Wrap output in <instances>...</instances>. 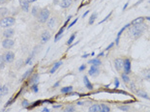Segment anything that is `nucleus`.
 I'll use <instances>...</instances> for the list:
<instances>
[{
	"label": "nucleus",
	"mask_w": 150,
	"mask_h": 112,
	"mask_svg": "<svg viewBox=\"0 0 150 112\" xmlns=\"http://www.w3.org/2000/svg\"><path fill=\"white\" fill-rule=\"evenodd\" d=\"M96 18H97V14H96V13H94V14L90 17V18H89V22H88V23L90 24V25H91V24H93V23H94V21H95V20H96Z\"/></svg>",
	"instance_id": "nucleus-29"
},
{
	"label": "nucleus",
	"mask_w": 150,
	"mask_h": 112,
	"mask_svg": "<svg viewBox=\"0 0 150 112\" xmlns=\"http://www.w3.org/2000/svg\"><path fill=\"white\" fill-rule=\"evenodd\" d=\"M114 83H115V88H118V87H119V81H118V79H117V78L114 79Z\"/></svg>",
	"instance_id": "nucleus-38"
},
{
	"label": "nucleus",
	"mask_w": 150,
	"mask_h": 112,
	"mask_svg": "<svg viewBox=\"0 0 150 112\" xmlns=\"http://www.w3.org/2000/svg\"><path fill=\"white\" fill-rule=\"evenodd\" d=\"M111 14H112V12H110V14H108V15H107V17H106V18H104V20H102V21L100 22V23H103V22H105V21H106V20H108V18H110V15H111Z\"/></svg>",
	"instance_id": "nucleus-37"
},
{
	"label": "nucleus",
	"mask_w": 150,
	"mask_h": 112,
	"mask_svg": "<svg viewBox=\"0 0 150 112\" xmlns=\"http://www.w3.org/2000/svg\"><path fill=\"white\" fill-rule=\"evenodd\" d=\"M114 46V43H111L110 44V46H108V47H107V49H106V50H110V49H111V46Z\"/></svg>",
	"instance_id": "nucleus-42"
},
{
	"label": "nucleus",
	"mask_w": 150,
	"mask_h": 112,
	"mask_svg": "<svg viewBox=\"0 0 150 112\" xmlns=\"http://www.w3.org/2000/svg\"><path fill=\"white\" fill-rule=\"evenodd\" d=\"M76 109H75V106L74 105H68L66 108H65V112H74Z\"/></svg>",
	"instance_id": "nucleus-31"
},
{
	"label": "nucleus",
	"mask_w": 150,
	"mask_h": 112,
	"mask_svg": "<svg viewBox=\"0 0 150 112\" xmlns=\"http://www.w3.org/2000/svg\"><path fill=\"white\" fill-rule=\"evenodd\" d=\"M85 68H86V66L85 65H82V66H81V67H79V72H82V71H84V70H85Z\"/></svg>",
	"instance_id": "nucleus-40"
},
{
	"label": "nucleus",
	"mask_w": 150,
	"mask_h": 112,
	"mask_svg": "<svg viewBox=\"0 0 150 112\" xmlns=\"http://www.w3.org/2000/svg\"><path fill=\"white\" fill-rule=\"evenodd\" d=\"M50 11L47 8H44L42 10H40V12L38 13L37 15V20L40 23H45L49 20V18H50Z\"/></svg>",
	"instance_id": "nucleus-2"
},
{
	"label": "nucleus",
	"mask_w": 150,
	"mask_h": 112,
	"mask_svg": "<svg viewBox=\"0 0 150 112\" xmlns=\"http://www.w3.org/2000/svg\"><path fill=\"white\" fill-rule=\"evenodd\" d=\"M33 70H34L33 68H31V69L28 70V71H26V73H25L24 75H22V77H21V81H23V80H25V79H26V78L28 77V76H29V75H31V73L33 72Z\"/></svg>",
	"instance_id": "nucleus-24"
},
{
	"label": "nucleus",
	"mask_w": 150,
	"mask_h": 112,
	"mask_svg": "<svg viewBox=\"0 0 150 112\" xmlns=\"http://www.w3.org/2000/svg\"><path fill=\"white\" fill-rule=\"evenodd\" d=\"M57 24V20L55 18H50L49 21H47V27L50 28V29H54Z\"/></svg>",
	"instance_id": "nucleus-11"
},
{
	"label": "nucleus",
	"mask_w": 150,
	"mask_h": 112,
	"mask_svg": "<svg viewBox=\"0 0 150 112\" xmlns=\"http://www.w3.org/2000/svg\"><path fill=\"white\" fill-rule=\"evenodd\" d=\"M39 81V75H37V73H35V75H33L32 76L30 77L29 81H28V83L29 84H36V83Z\"/></svg>",
	"instance_id": "nucleus-16"
},
{
	"label": "nucleus",
	"mask_w": 150,
	"mask_h": 112,
	"mask_svg": "<svg viewBox=\"0 0 150 112\" xmlns=\"http://www.w3.org/2000/svg\"><path fill=\"white\" fill-rule=\"evenodd\" d=\"M9 14V11L7 8H0V18H6V15H7Z\"/></svg>",
	"instance_id": "nucleus-20"
},
{
	"label": "nucleus",
	"mask_w": 150,
	"mask_h": 112,
	"mask_svg": "<svg viewBox=\"0 0 150 112\" xmlns=\"http://www.w3.org/2000/svg\"><path fill=\"white\" fill-rule=\"evenodd\" d=\"M75 38H76V32L73 35H71V37H70V39L68 40V42H67V44H71L73 43V41L75 40Z\"/></svg>",
	"instance_id": "nucleus-32"
},
{
	"label": "nucleus",
	"mask_w": 150,
	"mask_h": 112,
	"mask_svg": "<svg viewBox=\"0 0 150 112\" xmlns=\"http://www.w3.org/2000/svg\"><path fill=\"white\" fill-rule=\"evenodd\" d=\"M50 39V33L49 31H44L42 36H41V40H42V42L43 43H47Z\"/></svg>",
	"instance_id": "nucleus-12"
},
{
	"label": "nucleus",
	"mask_w": 150,
	"mask_h": 112,
	"mask_svg": "<svg viewBox=\"0 0 150 112\" xmlns=\"http://www.w3.org/2000/svg\"><path fill=\"white\" fill-rule=\"evenodd\" d=\"M76 21H78V18H76V20H75L74 21H72V23L69 25V26H68V28H71V27L73 26V25H74V24H76Z\"/></svg>",
	"instance_id": "nucleus-39"
},
{
	"label": "nucleus",
	"mask_w": 150,
	"mask_h": 112,
	"mask_svg": "<svg viewBox=\"0 0 150 112\" xmlns=\"http://www.w3.org/2000/svg\"><path fill=\"white\" fill-rule=\"evenodd\" d=\"M130 25H132L131 23H128V24H126L125 26H124L122 29H121L120 31H119V33H118V35H117V38H116V41H115V44H118V43H119V38H120V36H121V34H122V32L126 29V28H128V27H130Z\"/></svg>",
	"instance_id": "nucleus-19"
},
{
	"label": "nucleus",
	"mask_w": 150,
	"mask_h": 112,
	"mask_svg": "<svg viewBox=\"0 0 150 112\" xmlns=\"http://www.w3.org/2000/svg\"><path fill=\"white\" fill-rule=\"evenodd\" d=\"M100 106H101V110H100V112H110V108L108 107L107 104H100Z\"/></svg>",
	"instance_id": "nucleus-25"
},
{
	"label": "nucleus",
	"mask_w": 150,
	"mask_h": 112,
	"mask_svg": "<svg viewBox=\"0 0 150 112\" xmlns=\"http://www.w3.org/2000/svg\"><path fill=\"white\" fill-rule=\"evenodd\" d=\"M43 112H50V111H49V109H47V108H45V109L43 110Z\"/></svg>",
	"instance_id": "nucleus-46"
},
{
	"label": "nucleus",
	"mask_w": 150,
	"mask_h": 112,
	"mask_svg": "<svg viewBox=\"0 0 150 112\" xmlns=\"http://www.w3.org/2000/svg\"><path fill=\"white\" fill-rule=\"evenodd\" d=\"M88 73H89V75H91V76H97L99 73H100V70H99L97 66H91Z\"/></svg>",
	"instance_id": "nucleus-9"
},
{
	"label": "nucleus",
	"mask_w": 150,
	"mask_h": 112,
	"mask_svg": "<svg viewBox=\"0 0 150 112\" xmlns=\"http://www.w3.org/2000/svg\"><path fill=\"white\" fill-rule=\"evenodd\" d=\"M121 76H122V79H123V81H124V82H126V83L130 82V77L128 76V75H126L125 73H121Z\"/></svg>",
	"instance_id": "nucleus-28"
},
{
	"label": "nucleus",
	"mask_w": 150,
	"mask_h": 112,
	"mask_svg": "<svg viewBox=\"0 0 150 112\" xmlns=\"http://www.w3.org/2000/svg\"><path fill=\"white\" fill-rule=\"evenodd\" d=\"M9 93V88L6 85H2L0 86V95L2 96H6Z\"/></svg>",
	"instance_id": "nucleus-18"
},
{
	"label": "nucleus",
	"mask_w": 150,
	"mask_h": 112,
	"mask_svg": "<svg viewBox=\"0 0 150 112\" xmlns=\"http://www.w3.org/2000/svg\"><path fill=\"white\" fill-rule=\"evenodd\" d=\"M88 55H89V54H84V55L82 56V57H83V58H86V57H87Z\"/></svg>",
	"instance_id": "nucleus-49"
},
{
	"label": "nucleus",
	"mask_w": 150,
	"mask_h": 112,
	"mask_svg": "<svg viewBox=\"0 0 150 112\" xmlns=\"http://www.w3.org/2000/svg\"><path fill=\"white\" fill-rule=\"evenodd\" d=\"M83 82H84L85 87L87 88L88 90H92V89H93V85H92L91 82L89 81V79L87 78V76H84V77H83Z\"/></svg>",
	"instance_id": "nucleus-17"
},
{
	"label": "nucleus",
	"mask_w": 150,
	"mask_h": 112,
	"mask_svg": "<svg viewBox=\"0 0 150 112\" xmlns=\"http://www.w3.org/2000/svg\"><path fill=\"white\" fill-rule=\"evenodd\" d=\"M37 13H38V7H33V9H32V15H35V17H37Z\"/></svg>",
	"instance_id": "nucleus-35"
},
{
	"label": "nucleus",
	"mask_w": 150,
	"mask_h": 112,
	"mask_svg": "<svg viewBox=\"0 0 150 112\" xmlns=\"http://www.w3.org/2000/svg\"><path fill=\"white\" fill-rule=\"evenodd\" d=\"M114 68L116 69V71L121 72L123 70V66H124V60H122L121 58H117L114 60Z\"/></svg>",
	"instance_id": "nucleus-6"
},
{
	"label": "nucleus",
	"mask_w": 150,
	"mask_h": 112,
	"mask_svg": "<svg viewBox=\"0 0 150 112\" xmlns=\"http://www.w3.org/2000/svg\"><path fill=\"white\" fill-rule=\"evenodd\" d=\"M73 91V87L72 86H68V87H64L61 89V93L62 94H66V93H70Z\"/></svg>",
	"instance_id": "nucleus-27"
},
{
	"label": "nucleus",
	"mask_w": 150,
	"mask_h": 112,
	"mask_svg": "<svg viewBox=\"0 0 150 112\" xmlns=\"http://www.w3.org/2000/svg\"><path fill=\"white\" fill-rule=\"evenodd\" d=\"M3 59H4L5 63H12L15 60V53L12 51H6V52L2 55Z\"/></svg>",
	"instance_id": "nucleus-4"
},
{
	"label": "nucleus",
	"mask_w": 150,
	"mask_h": 112,
	"mask_svg": "<svg viewBox=\"0 0 150 112\" xmlns=\"http://www.w3.org/2000/svg\"><path fill=\"white\" fill-rule=\"evenodd\" d=\"M31 90H32L34 93H37L38 92V86L36 84H33V86L31 87Z\"/></svg>",
	"instance_id": "nucleus-36"
},
{
	"label": "nucleus",
	"mask_w": 150,
	"mask_h": 112,
	"mask_svg": "<svg viewBox=\"0 0 150 112\" xmlns=\"http://www.w3.org/2000/svg\"><path fill=\"white\" fill-rule=\"evenodd\" d=\"M15 34V30L13 28H6L5 31L3 32V36L5 38H11L14 36Z\"/></svg>",
	"instance_id": "nucleus-10"
},
{
	"label": "nucleus",
	"mask_w": 150,
	"mask_h": 112,
	"mask_svg": "<svg viewBox=\"0 0 150 112\" xmlns=\"http://www.w3.org/2000/svg\"><path fill=\"white\" fill-rule=\"evenodd\" d=\"M64 28H65V27H62L61 29H60V30L58 31V33L56 34V36H55V39H54V40H55V42H57V41H58V39H59V38L61 37V35H62V33H63V31H64Z\"/></svg>",
	"instance_id": "nucleus-30"
},
{
	"label": "nucleus",
	"mask_w": 150,
	"mask_h": 112,
	"mask_svg": "<svg viewBox=\"0 0 150 112\" xmlns=\"http://www.w3.org/2000/svg\"><path fill=\"white\" fill-rule=\"evenodd\" d=\"M142 76L145 80L150 82V69H145L142 71Z\"/></svg>",
	"instance_id": "nucleus-15"
},
{
	"label": "nucleus",
	"mask_w": 150,
	"mask_h": 112,
	"mask_svg": "<svg viewBox=\"0 0 150 112\" xmlns=\"http://www.w3.org/2000/svg\"><path fill=\"white\" fill-rule=\"evenodd\" d=\"M29 104H30V102L28 101H26V100L22 101V102H21V105L23 107H29Z\"/></svg>",
	"instance_id": "nucleus-34"
},
{
	"label": "nucleus",
	"mask_w": 150,
	"mask_h": 112,
	"mask_svg": "<svg viewBox=\"0 0 150 112\" xmlns=\"http://www.w3.org/2000/svg\"><path fill=\"white\" fill-rule=\"evenodd\" d=\"M61 65H62V61H58V62H56V63H55V64H54V65H53V67H52V68L50 69V73H53L55 72L56 70L58 69L59 67L61 66Z\"/></svg>",
	"instance_id": "nucleus-22"
},
{
	"label": "nucleus",
	"mask_w": 150,
	"mask_h": 112,
	"mask_svg": "<svg viewBox=\"0 0 150 112\" xmlns=\"http://www.w3.org/2000/svg\"><path fill=\"white\" fill-rule=\"evenodd\" d=\"M145 29H146V26L143 23L134 24L130 27V29L128 31V35L132 39H138V38H139L143 34V32L145 31Z\"/></svg>",
	"instance_id": "nucleus-1"
},
{
	"label": "nucleus",
	"mask_w": 150,
	"mask_h": 112,
	"mask_svg": "<svg viewBox=\"0 0 150 112\" xmlns=\"http://www.w3.org/2000/svg\"><path fill=\"white\" fill-rule=\"evenodd\" d=\"M101 60L98 59V58H95V59H92L90 61L88 62V64H91V66H100L101 65Z\"/></svg>",
	"instance_id": "nucleus-23"
},
{
	"label": "nucleus",
	"mask_w": 150,
	"mask_h": 112,
	"mask_svg": "<svg viewBox=\"0 0 150 112\" xmlns=\"http://www.w3.org/2000/svg\"><path fill=\"white\" fill-rule=\"evenodd\" d=\"M8 0H0V4H4V3L7 2Z\"/></svg>",
	"instance_id": "nucleus-43"
},
{
	"label": "nucleus",
	"mask_w": 150,
	"mask_h": 112,
	"mask_svg": "<svg viewBox=\"0 0 150 112\" xmlns=\"http://www.w3.org/2000/svg\"><path fill=\"white\" fill-rule=\"evenodd\" d=\"M120 109H122V110H129V106H120Z\"/></svg>",
	"instance_id": "nucleus-41"
},
{
	"label": "nucleus",
	"mask_w": 150,
	"mask_h": 112,
	"mask_svg": "<svg viewBox=\"0 0 150 112\" xmlns=\"http://www.w3.org/2000/svg\"><path fill=\"white\" fill-rule=\"evenodd\" d=\"M104 55V52H101L100 54H99V56H103Z\"/></svg>",
	"instance_id": "nucleus-51"
},
{
	"label": "nucleus",
	"mask_w": 150,
	"mask_h": 112,
	"mask_svg": "<svg viewBox=\"0 0 150 112\" xmlns=\"http://www.w3.org/2000/svg\"><path fill=\"white\" fill-rule=\"evenodd\" d=\"M20 1V5L21 9L24 12H28L29 11V7H30V3L28 2V0H18Z\"/></svg>",
	"instance_id": "nucleus-8"
},
{
	"label": "nucleus",
	"mask_w": 150,
	"mask_h": 112,
	"mask_svg": "<svg viewBox=\"0 0 150 112\" xmlns=\"http://www.w3.org/2000/svg\"><path fill=\"white\" fill-rule=\"evenodd\" d=\"M143 20H144V18H136V20H134L132 22H131V24L134 25V24H142Z\"/></svg>",
	"instance_id": "nucleus-26"
},
{
	"label": "nucleus",
	"mask_w": 150,
	"mask_h": 112,
	"mask_svg": "<svg viewBox=\"0 0 150 112\" xmlns=\"http://www.w3.org/2000/svg\"><path fill=\"white\" fill-rule=\"evenodd\" d=\"M127 6H128V3H126V4H125V6H124V8H123V9H126V8H127Z\"/></svg>",
	"instance_id": "nucleus-50"
},
{
	"label": "nucleus",
	"mask_w": 150,
	"mask_h": 112,
	"mask_svg": "<svg viewBox=\"0 0 150 112\" xmlns=\"http://www.w3.org/2000/svg\"><path fill=\"white\" fill-rule=\"evenodd\" d=\"M15 44V41L12 40L11 38H5L2 42V46L6 49H10L14 46Z\"/></svg>",
	"instance_id": "nucleus-5"
},
{
	"label": "nucleus",
	"mask_w": 150,
	"mask_h": 112,
	"mask_svg": "<svg viewBox=\"0 0 150 112\" xmlns=\"http://www.w3.org/2000/svg\"><path fill=\"white\" fill-rule=\"evenodd\" d=\"M53 107L54 108H60V107H61V105H54Z\"/></svg>",
	"instance_id": "nucleus-45"
},
{
	"label": "nucleus",
	"mask_w": 150,
	"mask_h": 112,
	"mask_svg": "<svg viewBox=\"0 0 150 112\" xmlns=\"http://www.w3.org/2000/svg\"><path fill=\"white\" fill-rule=\"evenodd\" d=\"M35 1H36V0H28V2H29V3H32V2H35Z\"/></svg>",
	"instance_id": "nucleus-47"
},
{
	"label": "nucleus",
	"mask_w": 150,
	"mask_h": 112,
	"mask_svg": "<svg viewBox=\"0 0 150 112\" xmlns=\"http://www.w3.org/2000/svg\"><path fill=\"white\" fill-rule=\"evenodd\" d=\"M16 20L13 17H6L0 20V26L3 28H10L15 24Z\"/></svg>",
	"instance_id": "nucleus-3"
},
{
	"label": "nucleus",
	"mask_w": 150,
	"mask_h": 112,
	"mask_svg": "<svg viewBox=\"0 0 150 112\" xmlns=\"http://www.w3.org/2000/svg\"><path fill=\"white\" fill-rule=\"evenodd\" d=\"M146 18V20H149L150 21V17H147V18Z\"/></svg>",
	"instance_id": "nucleus-53"
},
{
	"label": "nucleus",
	"mask_w": 150,
	"mask_h": 112,
	"mask_svg": "<svg viewBox=\"0 0 150 112\" xmlns=\"http://www.w3.org/2000/svg\"><path fill=\"white\" fill-rule=\"evenodd\" d=\"M142 0H139V1L138 3H137V4H136V5H139V3H140V2H142Z\"/></svg>",
	"instance_id": "nucleus-52"
},
{
	"label": "nucleus",
	"mask_w": 150,
	"mask_h": 112,
	"mask_svg": "<svg viewBox=\"0 0 150 112\" xmlns=\"http://www.w3.org/2000/svg\"><path fill=\"white\" fill-rule=\"evenodd\" d=\"M5 61H4V59H3V57L2 55H0V70L3 69L5 67Z\"/></svg>",
	"instance_id": "nucleus-33"
},
{
	"label": "nucleus",
	"mask_w": 150,
	"mask_h": 112,
	"mask_svg": "<svg viewBox=\"0 0 150 112\" xmlns=\"http://www.w3.org/2000/svg\"><path fill=\"white\" fill-rule=\"evenodd\" d=\"M1 98H2V96L0 95V102H1Z\"/></svg>",
	"instance_id": "nucleus-54"
},
{
	"label": "nucleus",
	"mask_w": 150,
	"mask_h": 112,
	"mask_svg": "<svg viewBox=\"0 0 150 112\" xmlns=\"http://www.w3.org/2000/svg\"><path fill=\"white\" fill-rule=\"evenodd\" d=\"M101 110V106H100V104H93V105H91L90 107H89V109H88V112H100Z\"/></svg>",
	"instance_id": "nucleus-14"
},
{
	"label": "nucleus",
	"mask_w": 150,
	"mask_h": 112,
	"mask_svg": "<svg viewBox=\"0 0 150 112\" xmlns=\"http://www.w3.org/2000/svg\"><path fill=\"white\" fill-rule=\"evenodd\" d=\"M136 93H137V95L139 96V97H142V98L146 99V100H149L148 95L146 94V93H145L144 91H143V90H137V91H136Z\"/></svg>",
	"instance_id": "nucleus-21"
},
{
	"label": "nucleus",
	"mask_w": 150,
	"mask_h": 112,
	"mask_svg": "<svg viewBox=\"0 0 150 112\" xmlns=\"http://www.w3.org/2000/svg\"><path fill=\"white\" fill-rule=\"evenodd\" d=\"M59 84H60V81H57V82L55 83V84L53 85V87H57V86H58Z\"/></svg>",
	"instance_id": "nucleus-44"
},
{
	"label": "nucleus",
	"mask_w": 150,
	"mask_h": 112,
	"mask_svg": "<svg viewBox=\"0 0 150 112\" xmlns=\"http://www.w3.org/2000/svg\"><path fill=\"white\" fill-rule=\"evenodd\" d=\"M88 13H89L88 11H87V12H86V13H85V14L83 15V18H85V17H86V15H87V14H88Z\"/></svg>",
	"instance_id": "nucleus-48"
},
{
	"label": "nucleus",
	"mask_w": 150,
	"mask_h": 112,
	"mask_svg": "<svg viewBox=\"0 0 150 112\" xmlns=\"http://www.w3.org/2000/svg\"><path fill=\"white\" fill-rule=\"evenodd\" d=\"M123 70H124V73L126 75H129L131 73V60L130 59H125L124 60V66H123Z\"/></svg>",
	"instance_id": "nucleus-7"
},
{
	"label": "nucleus",
	"mask_w": 150,
	"mask_h": 112,
	"mask_svg": "<svg viewBox=\"0 0 150 112\" xmlns=\"http://www.w3.org/2000/svg\"><path fill=\"white\" fill-rule=\"evenodd\" d=\"M72 3H73V0H62L59 5L61 8H68L72 5Z\"/></svg>",
	"instance_id": "nucleus-13"
}]
</instances>
